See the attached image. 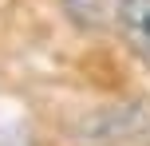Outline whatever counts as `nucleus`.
Segmentation results:
<instances>
[{
	"label": "nucleus",
	"mask_w": 150,
	"mask_h": 146,
	"mask_svg": "<svg viewBox=\"0 0 150 146\" xmlns=\"http://www.w3.org/2000/svg\"><path fill=\"white\" fill-rule=\"evenodd\" d=\"M130 0H63V12L71 16L79 28L87 32H103V28H115L122 20Z\"/></svg>",
	"instance_id": "1"
},
{
	"label": "nucleus",
	"mask_w": 150,
	"mask_h": 146,
	"mask_svg": "<svg viewBox=\"0 0 150 146\" xmlns=\"http://www.w3.org/2000/svg\"><path fill=\"white\" fill-rule=\"evenodd\" d=\"M119 32L127 39V47L150 67V0H130L119 20Z\"/></svg>",
	"instance_id": "2"
}]
</instances>
